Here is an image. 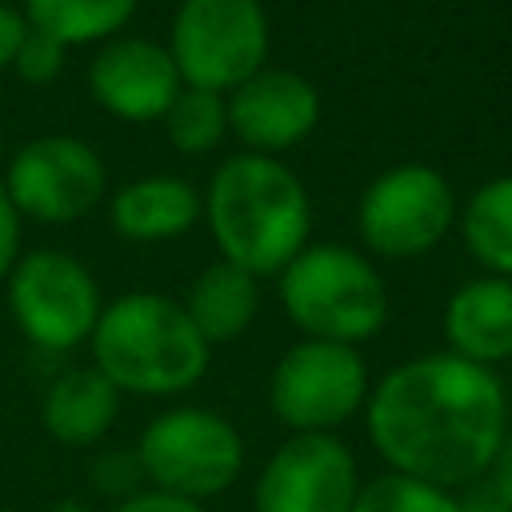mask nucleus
Listing matches in <instances>:
<instances>
[{
  "instance_id": "f257e3e1",
  "label": "nucleus",
  "mask_w": 512,
  "mask_h": 512,
  "mask_svg": "<svg viewBox=\"0 0 512 512\" xmlns=\"http://www.w3.org/2000/svg\"><path fill=\"white\" fill-rule=\"evenodd\" d=\"M364 420L388 472L460 492L488 476L512 424V400L496 368L428 352L388 368L372 384Z\"/></svg>"
},
{
  "instance_id": "f03ea898",
  "label": "nucleus",
  "mask_w": 512,
  "mask_h": 512,
  "mask_svg": "<svg viewBox=\"0 0 512 512\" xmlns=\"http://www.w3.org/2000/svg\"><path fill=\"white\" fill-rule=\"evenodd\" d=\"M204 196L208 232L220 260L244 268L248 276H280L304 248L312 232V204L304 180L276 156L240 152L228 156Z\"/></svg>"
},
{
  "instance_id": "7ed1b4c3",
  "label": "nucleus",
  "mask_w": 512,
  "mask_h": 512,
  "mask_svg": "<svg viewBox=\"0 0 512 512\" xmlns=\"http://www.w3.org/2000/svg\"><path fill=\"white\" fill-rule=\"evenodd\" d=\"M88 344L92 368L120 396H180L204 380L212 360L184 304L160 292H124L104 304Z\"/></svg>"
},
{
  "instance_id": "20e7f679",
  "label": "nucleus",
  "mask_w": 512,
  "mask_h": 512,
  "mask_svg": "<svg viewBox=\"0 0 512 512\" xmlns=\"http://www.w3.org/2000/svg\"><path fill=\"white\" fill-rule=\"evenodd\" d=\"M280 308L304 340L360 348L388 320V288L364 252L348 244H308L280 272Z\"/></svg>"
},
{
  "instance_id": "39448f33",
  "label": "nucleus",
  "mask_w": 512,
  "mask_h": 512,
  "mask_svg": "<svg viewBox=\"0 0 512 512\" xmlns=\"http://www.w3.org/2000/svg\"><path fill=\"white\" fill-rule=\"evenodd\" d=\"M136 460L148 488L204 504L212 496H224L240 480L244 440L228 416L196 404H176L144 424Z\"/></svg>"
},
{
  "instance_id": "423d86ee",
  "label": "nucleus",
  "mask_w": 512,
  "mask_h": 512,
  "mask_svg": "<svg viewBox=\"0 0 512 512\" xmlns=\"http://www.w3.org/2000/svg\"><path fill=\"white\" fill-rule=\"evenodd\" d=\"M164 48L184 88L228 96L268 68V12L260 0H180Z\"/></svg>"
},
{
  "instance_id": "0eeeda50",
  "label": "nucleus",
  "mask_w": 512,
  "mask_h": 512,
  "mask_svg": "<svg viewBox=\"0 0 512 512\" xmlns=\"http://www.w3.org/2000/svg\"><path fill=\"white\" fill-rule=\"evenodd\" d=\"M4 296L12 324L40 352L80 348L104 308L96 276L60 248H36L20 256L4 280Z\"/></svg>"
},
{
  "instance_id": "6e6552de",
  "label": "nucleus",
  "mask_w": 512,
  "mask_h": 512,
  "mask_svg": "<svg viewBox=\"0 0 512 512\" xmlns=\"http://www.w3.org/2000/svg\"><path fill=\"white\" fill-rule=\"evenodd\" d=\"M372 392L360 348L332 340H296L268 376V408L292 432H336Z\"/></svg>"
},
{
  "instance_id": "1a4fd4ad",
  "label": "nucleus",
  "mask_w": 512,
  "mask_h": 512,
  "mask_svg": "<svg viewBox=\"0 0 512 512\" xmlns=\"http://www.w3.org/2000/svg\"><path fill=\"white\" fill-rule=\"evenodd\" d=\"M456 216V192L436 168L396 164L360 192L356 232L372 256L416 260L448 236Z\"/></svg>"
},
{
  "instance_id": "9d476101",
  "label": "nucleus",
  "mask_w": 512,
  "mask_h": 512,
  "mask_svg": "<svg viewBox=\"0 0 512 512\" xmlns=\"http://www.w3.org/2000/svg\"><path fill=\"white\" fill-rule=\"evenodd\" d=\"M4 192L20 220L72 224L108 192V168L80 136H36L8 156Z\"/></svg>"
},
{
  "instance_id": "9b49d317",
  "label": "nucleus",
  "mask_w": 512,
  "mask_h": 512,
  "mask_svg": "<svg viewBox=\"0 0 512 512\" xmlns=\"http://www.w3.org/2000/svg\"><path fill=\"white\" fill-rule=\"evenodd\" d=\"M356 452L336 432H292L252 484V512H352Z\"/></svg>"
},
{
  "instance_id": "f8f14e48",
  "label": "nucleus",
  "mask_w": 512,
  "mask_h": 512,
  "mask_svg": "<svg viewBox=\"0 0 512 512\" xmlns=\"http://www.w3.org/2000/svg\"><path fill=\"white\" fill-rule=\"evenodd\" d=\"M228 132L256 156H276L312 136L320 120V92L288 68H260L224 96Z\"/></svg>"
},
{
  "instance_id": "ddd939ff",
  "label": "nucleus",
  "mask_w": 512,
  "mask_h": 512,
  "mask_svg": "<svg viewBox=\"0 0 512 512\" xmlns=\"http://www.w3.org/2000/svg\"><path fill=\"white\" fill-rule=\"evenodd\" d=\"M180 72L164 44L144 36H112L100 44L96 60L88 64V92L92 100L128 124L164 120L168 104L180 92Z\"/></svg>"
},
{
  "instance_id": "4468645a",
  "label": "nucleus",
  "mask_w": 512,
  "mask_h": 512,
  "mask_svg": "<svg viewBox=\"0 0 512 512\" xmlns=\"http://www.w3.org/2000/svg\"><path fill=\"white\" fill-rule=\"evenodd\" d=\"M444 344V352L480 368L512 360V280H464L444 304Z\"/></svg>"
},
{
  "instance_id": "2eb2a0df",
  "label": "nucleus",
  "mask_w": 512,
  "mask_h": 512,
  "mask_svg": "<svg viewBox=\"0 0 512 512\" xmlns=\"http://www.w3.org/2000/svg\"><path fill=\"white\" fill-rule=\"evenodd\" d=\"M204 216V196L180 176H140L112 192L108 220L124 240L160 244L192 232Z\"/></svg>"
},
{
  "instance_id": "dca6fc26",
  "label": "nucleus",
  "mask_w": 512,
  "mask_h": 512,
  "mask_svg": "<svg viewBox=\"0 0 512 512\" xmlns=\"http://www.w3.org/2000/svg\"><path fill=\"white\" fill-rule=\"evenodd\" d=\"M120 412V392L108 376L88 368H64L40 400V424L44 432L64 448H92L108 436Z\"/></svg>"
},
{
  "instance_id": "f3484780",
  "label": "nucleus",
  "mask_w": 512,
  "mask_h": 512,
  "mask_svg": "<svg viewBox=\"0 0 512 512\" xmlns=\"http://www.w3.org/2000/svg\"><path fill=\"white\" fill-rule=\"evenodd\" d=\"M180 304L208 348L228 344L252 328V320L260 312V280L228 260H216L196 272V280L188 284V296Z\"/></svg>"
},
{
  "instance_id": "a211bd4d",
  "label": "nucleus",
  "mask_w": 512,
  "mask_h": 512,
  "mask_svg": "<svg viewBox=\"0 0 512 512\" xmlns=\"http://www.w3.org/2000/svg\"><path fill=\"white\" fill-rule=\"evenodd\" d=\"M460 236L484 276L512 280V176L484 180L468 196L460 212Z\"/></svg>"
},
{
  "instance_id": "6ab92c4d",
  "label": "nucleus",
  "mask_w": 512,
  "mask_h": 512,
  "mask_svg": "<svg viewBox=\"0 0 512 512\" xmlns=\"http://www.w3.org/2000/svg\"><path fill=\"white\" fill-rule=\"evenodd\" d=\"M140 0H24V20L36 32H48L64 48L108 44L136 12Z\"/></svg>"
},
{
  "instance_id": "aec40b11",
  "label": "nucleus",
  "mask_w": 512,
  "mask_h": 512,
  "mask_svg": "<svg viewBox=\"0 0 512 512\" xmlns=\"http://www.w3.org/2000/svg\"><path fill=\"white\" fill-rule=\"evenodd\" d=\"M164 136L184 156H204L228 136V104L204 88H180L164 112Z\"/></svg>"
},
{
  "instance_id": "412c9836",
  "label": "nucleus",
  "mask_w": 512,
  "mask_h": 512,
  "mask_svg": "<svg viewBox=\"0 0 512 512\" xmlns=\"http://www.w3.org/2000/svg\"><path fill=\"white\" fill-rule=\"evenodd\" d=\"M352 512H464L456 492L404 472H380L360 484Z\"/></svg>"
},
{
  "instance_id": "4be33fe9",
  "label": "nucleus",
  "mask_w": 512,
  "mask_h": 512,
  "mask_svg": "<svg viewBox=\"0 0 512 512\" xmlns=\"http://www.w3.org/2000/svg\"><path fill=\"white\" fill-rule=\"evenodd\" d=\"M64 60H68V48L60 40H52L48 32L28 28L16 56H12V68L24 84H52L64 72Z\"/></svg>"
},
{
  "instance_id": "5701e85b",
  "label": "nucleus",
  "mask_w": 512,
  "mask_h": 512,
  "mask_svg": "<svg viewBox=\"0 0 512 512\" xmlns=\"http://www.w3.org/2000/svg\"><path fill=\"white\" fill-rule=\"evenodd\" d=\"M92 488L100 496H116V500H128L144 488V468L136 460V448L132 452H100L92 460Z\"/></svg>"
},
{
  "instance_id": "b1692460",
  "label": "nucleus",
  "mask_w": 512,
  "mask_h": 512,
  "mask_svg": "<svg viewBox=\"0 0 512 512\" xmlns=\"http://www.w3.org/2000/svg\"><path fill=\"white\" fill-rule=\"evenodd\" d=\"M108 512H204V504L172 496V492H160V488H140L136 496L116 500Z\"/></svg>"
},
{
  "instance_id": "393cba45",
  "label": "nucleus",
  "mask_w": 512,
  "mask_h": 512,
  "mask_svg": "<svg viewBox=\"0 0 512 512\" xmlns=\"http://www.w3.org/2000/svg\"><path fill=\"white\" fill-rule=\"evenodd\" d=\"M16 260H20V212L12 208V200L0 184V284L8 280Z\"/></svg>"
},
{
  "instance_id": "a878e982",
  "label": "nucleus",
  "mask_w": 512,
  "mask_h": 512,
  "mask_svg": "<svg viewBox=\"0 0 512 512\" xmlns=\"http://www.w3.org/2000/svg\"><path fill=\"white\" fill-rule=\"evenodd\" d=\"M24 32H28L24 12L0 0V72H4V68H12V56H16V48H20Z\"/></svg>"
},
{
  "instance_id": "bb28decb",
  "label": "nucleus",
  "mask_w": 512,
  "mask_h": 512,
  "mask_svg": "<svg viewBox=\"0 0 512 512\" xmlns=\"http://www.w3.org/2000/svg\"><path fill=\"white\" fill-rule=\"evenodd\" d=\"M488 480H492L500 504L512 512V424H508L504 444H500V452H496V460H492V468H488Z\"/></svg>"
},
{
  "instance_id": "cd10ccee",
  "label": "nucleus",
  "mask_w": 512,
  "mask_h": 512,
  "mask_svg": "<svg viewBox=\"0 0 512 512\" xmlns=\"http://www.w3.org/2000/svg\"><path fill=\"white\" fill-rule=\"evenodd\" d=\"M40 512H96V508L84 504V500H52V504H44Z\"/></svg>"
},
{
  "instance_id": "c85d7f7f",
  "label": "nucleus",
  "mask_w": 512,
  "mask_h": 512,
  "mask_svg": "<svg viewBox=\"0 0 512 512\" xmlns=\"http://www.w3.org/2000/svg\"><path fill=\"white\" fill-rule=\"evenodd\" d=\"M0 156H4V140H0Z\"/></svg>"
}]
</instances>
